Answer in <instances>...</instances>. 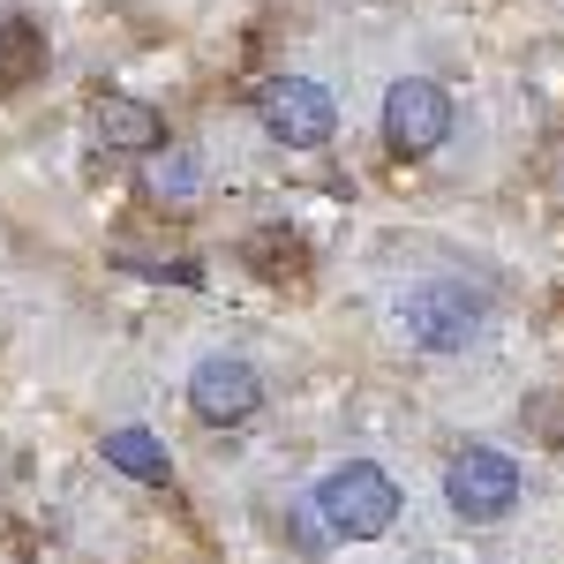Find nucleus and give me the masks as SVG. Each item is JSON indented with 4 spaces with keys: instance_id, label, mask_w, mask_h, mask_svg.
Listing matches in <instances>:
<instances>
[{
    "instance_id": "obj_1",
    "label": "nucleus",
    "mask_w": 564,
    "mask_h": 564,
    "mask_svg": "<svg viewBox=\"0 0 564 564\" xmlns=\"http://www.w3.org/2000/svg\"><path fill=\"white\" fill-rule=\"evenodd\" d=\"M316 520L332 534H347V542H377V534L399 527V481L369 459H347V467H332L316 481Z\"/></svg>"
},
{
    "instance_id": "obj_8",
    "label": "nucleus",
    "mask_w": 564,
    "mask_h": 564,
    "mask_svg": "<svg viewBox=\"0 0 564 564\" xmlns=\"http://www.w3.org/2000/svg\"><path fill=\"white\" fill-rule=\"evenodd\" d=\"M106 467H121V475H135V481L174 475V467H166V444L151 430H106Z\"/></svg>"
},
{
    "instance_id": "obj_10",
    "label": "nucleus",
    "mask_w": 564,
    "mask_h": 564,
    "mask_svg": "<svg viewBox=\"0 0 564 564\" xmlns=\"http://www.w3.org/2000/svg\"><path fill=\"white\" fill-rule=\"evenodd\" d=\"M0 39H8V23H0Z\"/></svg>"
},
{
    "instance_id": "obj_2",
    "label": "nucleus",
    "mask_w": 564,
    "mask_h": 564,
    "mask_svg": "<svg viewBox=\"0 0 564 564\" xmlns=\"http://www.w3.org/2000/svg\"><path fill=\"white\" fill-rule=\"evenodd\" d=\"M399 324H406V339L422 354H459L481 332V294L459 286V279H430V286H414L399 302Z\"/></svg>"
},
{
    "instance_id": "obj_9",
    "label": "nucleus",
    "mask_w": 564,
    "mask_h": 564,
    "mask_svg": "<svg viewBox=\"0 0 564 564\" xmlns=\"http://www.w3.org/2000/svg\"><path fill=\"white\" fill-rule=\"evenodd\" d=\"M151 188H159V196H188V188H196V174H188V159H166V166H159V174H151Z\"/></svg>"
},
{
    "instance_id": "obj_6",
    "label": "nucleus",
    "mask_w": 564,
    "mask_h": 564,
    "mask_svg": "<svg viewBox=\"0 0 564 564\" xmlns=\"http://www.w3.org/2000/svg\"><path fill=\"white\" fill-rule=\"evenodd\" d=\"M188 406L204 414V422H249L263 406V377L249 361H234V354H212V361H196V377H188Z\"/></svg>"
},
{
    "instance_id": "obj_3",
    "label": "nucleus",
    "mask_w": 564,
    "mask_h": 564,
    "mask_svg": "<svg viewBox=\"0 0 564 564\" xmlns=\"http://www.w3.org/2000/svg\"><path fill=\"white\" fill-rule=\"evenodd\" d=\"M444 135H452V98H444V84L399 76L384 90V151L391 159H430Z\"/></svg>"
},
{
    "instance_id": "obj_7",
    "label": "nucleus",
    "mask_w": 564,
    "mask_h": 564,
    "mask_svg": "<svg viewBox=\"0 0 564 564\" xmlns=\"http://www.w3.org/2000/svg\"><path fill=\"white\" fill-rule=\"evenodd\" d=\"M98 143H106V151H159V143H166V121H159L143 98H106V106H98Z\"/></svg>"
},
{
    "instance_id": "obj_4",
    "label": "nucleus",
    "mask_w": 564,
    "mask_h": 564,
    "mask_svg": "<svg viewBox=\"0 0 564 564\" xmlns=\"http://www.w3.org/2000/svg\"><path fill=\"white\" fill-rule=\"evenodd\" d=\"M444 497H452L459 520H505V512L520 505V467H512L497 444H467V452H452V467H444Z\"/></svg>"
},
{
    "instance_id": "obj_5",
    "label": "nucleus",
    "mask_w": 564,
    "mask_h": 564,
    "mask_svg": "<svg viewBox=\"0 0 564 564\" xmlns=\"http://www.w3.org/2000/svg\"><path fill=\"white\" fill-rule=\"evenodd\" d=\"M257 113H263V129H271V143H286V151H316V143H332V129H339L332 90L308 84V76H279V84H263Z\"/></svg>"
}]
</instances>
